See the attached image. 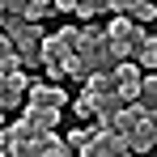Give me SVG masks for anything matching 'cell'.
<instances>
[{
	"label": "cell",
	"mask_w": 157,
	"mask_h": 157,
	"mask_svg": "<svg viewBox=\"0 0 157 157\" xmlns=\"http://www.w3.org/2000/svg\"><path fill=\"white\" fill-rule=\"evenodd\" d=\"M72 55L85 64V72H110V68H115V55H110V43H106V30L98 26V21L77 26Z\"/></svg>",
	"instance_id": "obj_1"
},
{
	"label": "cell",
	"mask_w": 157,
	"mask_h": 157,
	"mask_svg": "<svg viewBox=\"0 0 157 157\" xmlns=\"http://www.w3.org/2000/svg\"><path fill=\"white\" fill-rule=\"evenodd\" d=\"M0 34L13 43V55H17V64L21 68H38V47H43V30L21 21V17H4V26Z\"/></svg>",
	"instance_id": "obj_2"
},
{
	"label": "cell",
	"mask_w": 157,
	"mask_h": 157,
	"mask_svg": "<svg viewBox=\"0 0 157 157\" xmlns=\"http://www.w3.org/2000/svg\"><path fill=\"white\" fill-rule=\"evenodd\" d=\"M72 43H77V26H64V30H55V34H47L43 47H38V68L64 64V59L72 55Z\"/></svg>",
	"instance_id": "obj_3"
},
{
	"label": "cell",
	"mask_w": 157,
	"mask_h": 157,
	"mask_svg": "<svg viewBox=\"0 0 157 157\" xmlns=\"http://www.w3.org/2000/svg\"><path fill=\"white\" fill-rule=\"evenodd\" d=\"M21 102H26V106H51V110H64V106H68V94H64L59 85H47V81H30Z\"/></svg>",
	"instance_id": "obj_4"
},
{
	"label": "cell",
	"mask_w": 157,
	"mask_h": 157,
	"mask_svg": "<svg viewBox=\"0 0 157 157\" xmlns=\"http://www.w3.org/2000/svg\"><path fill=\"white\" fill-rule=\"evenodd\" d=\"M81 157H132L128 144L119 140V136H106V132L94 128V136H89V144L81 149Z\"/></svg>",
	"instance_id": "obj_5"
},
{
	"label": "cell",
	"mask_w": 157,
	"mask_h": 157,
	"mask_svg": "<svg viewBox=\"0 0 157 157\" xmlns=\"http://www.w3.org/2000/svg\"><path fill=\"white\" fill-rule=\"evenodd\" d=\"M26 85H30L26 72H0V115L26 98Z\"/></svg>",
	"instance_id": "obj_6"
},
{
	"label": "cell",
	"mask_w": 157,
	"mask_h": 157,
	"mask_svg": "<svg viewBox=\"0 0 157 157\" xmlns=\"http://www.w3.org/2000/svg\"><path fill=\"white\" fill-rule=\"evenodd\" d=\"M153 136H157V119L144 110V115H140V123L128 132V140H123V144H128V153H149V149H153Z\"/></svg>",
	"instance_id": "obj_7"
},
{
	"label": "cell",
	"mask_w": 157,
	"mask_h": 157,
	"mask_svg": "<svg viewBox=\"0 0 157 157\" xmlns=\"http://www.w3.org/2000/svg\"><path fill=\"white\" fill-rule=\"evenodd\" d=\"M26 123H34L38 132H51L55 123H59V110H51V106H26V115H21Z\"/></svg>",
	"instance_id": "obj_8"
},
{
	"label": "cell",
	"mask_w": 157,
	"mask_h": 157,
	"mask_svg": "<svg viewBox=\"0 0 157 157\" xmlns=\"http://www.w3.org/2000/svg\"><path fill=\"white\" fill-rule=\"evenodd\" d=\"M72 13H77L81 21H94V17L110 13V0H72Z\"/></svg>",
	"instance_id": "obj_9"
},
{
	"label": "cell",
	"mask_w": 157,
	"mask_h": 157,
	"mask_svg": "<svg viewBox=\"0 0 157 157\" xmlns=\"http://www.w3.org/2000/svg\"><path fill=\"white\" fill-rule=\"evenodd\" d=\"M38 157H72V153H68L64 136H55V132H43V140H38Z\"/></svg>",
	"instance_id": "obj_10"
},
{
	"label": "cell",
	"mask_w": 157,
	"mask_h": 157,
	"mask_svg": "<svg viewBox=\"0 0 157 157\" xmlns=\"http://www.w3.org/2000/svg\"><path fill=\"white\" fill-rule=\"evenodd\" d=\"M132 64H136V68H149V72H153V68H157V38L140 43V47L132 51Z\"/></svg>",
	"instance_id": "obj_11"
},
{
	"label": "cell",
	"mask_w": 157,
	"mask_h": 157,
	"mask_svg": "<svg viewBox=\"0 0 157 157\" xmlns=\"http://www.w3.org/2000/svg\"><path fill=\"white\" fill-rule=\"evenodd\" d=\"M85 94H115L110 72H89V77H85Z\"/></svg>",
	"instance_id": "obj_12"
},
{
	"label": "cell",
	"mask_w": 157,
	"mask_h": 157,
	"mask_svg": "<svg viewBox=\"0 0 157 157\" xmlns=\"http://www.w3.org/2000/svg\"><path fill=\"white\" fill-rule=\"evenodd\" d=\"M153 102H157V77L149 72V77L140 81V98H136V106H140V110H153Z\"/></svg>",
	"instance_id": "obj_13"
},
{
	"label": "cell",
	"mask_w": 157,
	"mask_h": 157,
	"mask_svg": "<svg viewBox=\"0 0 157 157\" xmlns=\"http://www.w3.org/2000/svg\"><path fill=\"white\" fill-rule=\"evenodd\" d=\"M89 136H94V128H72V136H68V140H64V144H68V153H72V149H85V144H89Z\"/></svg>",
	"instance_id": "obj_14"
},
{
	"label": "cell",
	"mask_w": 157,
	"mask_h": 157,
	"mask_svg": "<svg viewBox=\"0 0 157 157\" xmlns=\"http://www.w3.org/2000/svg\"><path fill=\"white\" fill-rule=\"evenodd\" d=\"M68 102H72V115H77V119H89V115H94V106H89L85 94H81V98H68Z\"/></svg>",
	"instance_id": "obj_15"
},
{
	"label": "cell",
	"mask_w": 157,
	"mask_h": 157,
	"mask_svg": "<svg viewBox=\"0 0 157 157\" xmlns=\"http://www.w3.org/2000/svg\"><path fill=\"white\" fill-rule=\"evenodd\" d=\"M0 26H4V4H0Z\"/></svg>",
	"instance_id": "obj_16"
}]
</instances>
